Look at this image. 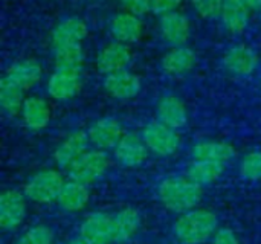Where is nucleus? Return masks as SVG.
<instances>
[{
    "instance_id": "2",
    "label": "nucleus",
    "mask_w": 261,
    "mask_h": 244,
    "mask_svg": "<svg viewBox=\"0 0 261 244\" xmlns=\"http://www.w3.org/2000/svg\"><path fill=\"white\" fill-rule=\"evenodd\" d=\"M219 229V219L210 209L194 208L180 214L173 232L180 244H203L214 237Z\"/></svg>"
},
{
    "instance_id": "25",
    "label": "nucleus",
    "mask_w": 261,
    "mask_h": 244,
    "mask_svg": "<svg viewBox=\"0 0 261 244\" xmlns=\"http://www.w3.org/2000/svg\"><path fill=\"white\" fill-rule=\"evenodd\" d=\"M225 171V164L214 162V160H203V159H193V162L187 167L185 176L193 180L194 183L205 186L214 183Z\"/></svg>"
},
{
    "instance_id": "19",
    "label": "nucleus",
    "mask_w": 261,
    "mask_h": 244,
    "mask_svg": "<svg viewBox=\"0 0 261 244\" xmlns=\"http://www.w3.org/2000/svg\"><path fill=\"white\" fill-rule=\"evenodd\" d=\"M156 116L158 121L174 130L182 128L188 122V110L184 101L174 95H165L159 99L156 105Z\"/></svg>"
},
{
    "instance_id": "9",
    "label": "nucleus",
    "mask_w": 261,
    "mask_h": 244,
    "mask_svg": "<svg viewBox=\"0 0 261 244\" xmlns=\"http://www.w3.org/2000/svg\"><path fill=\"white\" fill-rule=\"evenodd\" d=\"M148 148L142 139V134L125 133L118 145L113 148L115 159L125 168H136L142 165L148 156Z\"/></svg>"
},
{
    "instance_id": "6",
    "label": "nucleus",
    "mask_w": 261,
    "mask_h": 244,
    "mask_svg": "<svg viewBox=\"0 0 261 244\" xmlns=\"http://www.w3.org/2000/svg\"><path fill=\"white\" fill-rule=\"evenodd\" d=\"M26 217V196L18 189H6L0 196V228L17 229Z\"/></svg>"
},
{
    "instance_id": "1",
    "label": "nucleus",
    "mask_w": 261,
    "mask_h": 244,
    "mask_svg": "<svg viewBox=\"0 0 261 244\" xmlns=\"http://www.w3.org/2000/svg\"><path fill=\"white\" fill-rule=\"evenodd\" d=\"M202 188L187 176H173L159 183L158 197L168 211L184 214L197 208L203 196Z\"/></svg>"
},
{
    "instance_id": "34",
    "label": "nucleus",
    "mask_w": 261,
    "mask_h": 244,
    "mask_svg": "<svg viewBox=\"0 0 261 244\" xmlns=\"http://www.w3.org/2000/svg\"><path fill=\"white\" fill-rule=\"evenodd\" d=\"M213 244H240V240L229 228H220L213 237Z\"/></svg>"
},
{
    "instance_id": "3",
    "label": "nucleus",
    "mask_w": 261,
    "mask_h": 244,
    "mask_svg": "<svg viewBox=\"0 0 261 244\" xmlns=\"http://www.w3.org/2000/svg\"><path fill=\"white\" fill-rule=\"evenodd\" d=\"M109 165L110 157L104 150H87L67 168V176L69 179L89 186L106 174Z\"/></svg>"
},
{
    "instance_id": "7",
    "label": "nucleus",
    "mask_w": 261,
    "mask_h": 244,
    "mask_svg": "<svg viewBox=\"0 0 261 244\" xmlns=\"http://www.w3.org/2000/svg\"><path fill=\"white\" fill-rule=\"evenodd\" d=\"M80 237L92 244L115 243L113 214L93 212L89 214L80 226Z\"/></svg>"
},
{
    "instance_id": "36",
    "label": "nucleus",
    "mask_w": 261,
    "mask_h": 244,
    "mask_svg": "<svg viewBox=\"0 0 261 244\" xmlns=\"http://www.w3.org/2000/svg\"><path fill=\"white\" fill-rule=\"evenodd\" d=\"M66 244H92V243H89L87 240H84L83 237H80V238H75V240H70L69 243H66Z\"/></svg>"
},
{
    "instance_id": "16",
    "label": "nucleus",
    "mask_w": 261,
    "mask_h": 244,
    "mask_svg": "<svg viewBox=\"0 0 261 244\" xmlns=\"http://www.w3.org/2000/svg\"><path fill=\"white\" fill-rule=\"evenodd\" d=\"M110 34L115 41H121L124 44L138 43L142 37V21L139 15L132 12H119L110 21Z\"/></svg>"
},
{
    "instance_id": "23",
    "label": "nucleus",
    "mask_w": 261,
    "mask_h": 244,
    "mask_svg": "<svg viewBox=\"0 0 261 244\" xmlns=\"http://www.w3.org/2000/svg\"><path fill=\"white\" fill-rule=\"evenodd\" d=\"M89 199H90V193L87 185L69 179L67 182H64L57 202L61 209L67 212H78L87 206Z\"/></svg>"
},
{
    "instance_id": "14",
    "label": "nucleus",
    "mask_w": 261,
    "mask_h": 244,
    "mask_svg": "<svg viewBox=\"0 0 261 244\" xmlns=\"http://www.w3.org/2000/svg\"><path fill=\"white\" fill-rule=\"evenodd\" d=\"M223 64L229 73L236 76H248L257 69L258 57L252 47L246 44H237L225 52Z\"/></svg>"
},
{
    "instance_id": "30",
    "label": "nucleus",
    "mask_w": 261,
    "mask_h": 244,
    "mask_svg": "<svg viewBox=\"0 0 261 244\" xmlns=\"http://www.w3.org/2000/svg\"><path fill=\"white\" fill-rule=\"evenodd\" d=\"M240 174L246 180H261V151H251L242 159Z\"/></svg>"
},
{
    "instance_id": "5",
    "label": "nucleus",
    "mask_w": 261,
    "mask_h": 244,
    "mask_svg": "<svg viewBox=\"0 0 261 244\" xmlns=\"http://www.w3.org/2000/svg\"><path fill=\"white\" fill-rule=\"evenodd\" d=\"M141 134L147 148L158 156H171L180 147V136L177 130L162 124L158 119L148 122Z\"/></svg>"
},
{
    "instance_id": "17",
    "label": "nucleus",
    "mask_w": 261,
    "mask_h": 244,
    "mask_svg": "<svg viewBox=\"0 0 261 244\" xmlns=\"http://www.w3.org/2000/svg\"><path fill=\"white\" fill-rule=\"evenodd\" d=\"M197 63L196 52L188 46H173L161 61L162 70L170 76H182L188 73Z\"/></svg>"
},
{
    "instance_id": "21",
    "label": "nucleus",
    "mask_w": 261,
    "mask_h": 244,
    "mask_svg": "<svg viewBox=\"0 0 261 244\" xmlns=\"http://www.w3.org/2000/svg\"><path fill=\"white\" fill-rule=\"evenodd\" d=\"M249 11L251 8L245 3V0H223L220 12L223 28L234 35L245 32L249 23Z\"/></svg>"
},
{
    "instance_id": "27",
    "label": "nucleus",
    "mask_w": 261,
    "mask_h": 244,
    "mask_svg": "<svg viewBox=\"0 0 261 244\" xmlns=\"http://www.w3.org/2000/svg\"><path fill=\"white\" fill-rule=\"evenodd\" d=\"M24 89H21L20 86H17L15 83H12L9 78H6L5 75L0 79V107L2 110L9 115V116H15L21 112L23 102H24Z\"/></svg>"
},
{
    "instance_id": "11",
    "label": "nucleus",
    "mask_w": 261,
    "mask_h": 244,
    "mask_svg": "<svg viewBox=\"0 0 261 244\" xmlns=\"http://www.w3.org/2000/svg\"><path fill=\"white\" fill-rule=\"evenodd\" d=\"M104 89L112 98L119 101H127L139 95L142 89V81L139 75L124 69L106 75Z\"/></svg>"
},
{
    "instance_id": "8",
    "label": "nucleus",
    "mask_w": 261,
    "mask_h": 244,
    "mask_svg": "<svg viewBox=\"0 0 261 244\" xmlns=\"http://www.w3.org/2000/svg\"><path fill=\"white\" fill-rule=\"evenodd\" d=\"M83 87V70L55 69L47 81V93L57 101L72 99Z\"/></svg>"
},
{
    "instance_id": "24",
    "label": "nucleus",
    "mask_w": 261,
    "mask_h": 244,
    "mask_svg": "<svg viewBox=\"0 0 261 244\" xmlns=\"http://www.w3.org/2000/svg\"><path fill=\"white\" fill-rule=\"evenodd\" d=\"M237 154L232 144L225 141H202L191 148L193 159H203V160H214L226 164L234 159Z\"/></svg>"
},
{
    "instance_id": "13",
    "label": "nucleus",
    "mask_w": 261,
    "mask_h": 244,
    "mask_svg": "<svg viewBox=\"0 0 261 244\" xmlns=\"http://www.w3.org/2000/svg\"><path fill=\"white\" fill-rule=\"evenodd\" d=\"M89 134L87 131L76 130L70 133L55 150L54 153V160L58 168L67 170L80 156H83L87 148H89Z\"/></svg>"
},
{
    "instance_id": "26",
    "label": "nucleus",
    "mask_w": 261,
    "mask_h": 244,
    "mask_svg": "<svg viewBox=\"0 0 261 244\" xmlns=\"http://www.w3.org/2000/svg\"><path fill=\"white\" fill-rule=\"evenodd\" d=\"M141 226V215L133 208H124L113 214V231L115 243L128 241Z\"/></svg>"
},
{
    "instance_id": "37",
    "label": "nucleus",
    "mask_w": 261,
    "mask_h": 244,
    "mask_svg": "<svg viewBox=\"0 0 261 244\" xmlns=\"http://www.w3.org/2000/svg\"><path fill=\"white\" fill-rule=\"evenodd\" d=\"M260 11H261V8H260Z\"/></svg>"
},
{
    "instance_id": "22",
    "label": "nucleus",
    "mask_w": 261,
    "mask_h": 244,
    "mask_svg": "<svg viewBox=\"0 0 261 244\" xmlns=\"http://www.w3.org/2000/svg\"><path fill=\"white\" fill-rule=\"evenodd\" d=\"M5 76L28 92L37 83H40L43 76V69L38 61L28 58V60H21V61L11 64L8 70L5 72Z\"/></svg>"
},
{
    "instance_id": "31",
    "label": "nucleus",
    "mask_w": 261,
    "mask_h": 244,
    "mask_svg": "<svg viewBox=\"0 0 261 244\" xmlns=\"http://www.w3.org/2000/svg\"><path fill=\"white\" fill-rule=\"evenodd\" d=\"M193 8L202 18H216L220 17L223 0H191Z\"/></svg>"
},
{
    "instance_id": "18",
    "label": "nucleus",
    "mask_w": 261,
    "mask_h": 244,
    "mask_svg": "<svg viewBox=\"0 0 261 244\" xmlns=\"http://www.w3.org/2000/svg\"><path fill=\"white\" fill-rule=\"evenodd\" d=\"M20 115L29 130L38 131L49 125L52 118V107L46 99L40 96H29L24 99Z\"/></svg>"
},
{
    "instance_id": "15",
    "label": "nucleus",
    "mask_w": 261,
    "mask_h": 244,
    "mask_svg": "<svg viewBox=\"0 0 261 244\" xmlns=\"http://www.w3.org/2000/svg\"><path fill=\"white\" fill-rule=\"evenodd\" d=\"M130 61H132V52L128 44H124L121 41H113L99 52L96 58V69L102 75H109L127 69Z\"/></svg>"
},
{
    "instance_id": "33",
    "label": "nucleus",
    "mask_w": 261,
    "mask_h": 244,
    "mask_svg": "<svg viewBox=\"0 0 261 244\" xmlns=\"http://www.w3.org/2000/svg\"><path fill=\"white\" fill-rule=\"evenodd\" d=\"M182 3L184 0H151V12L156 15H165L177 11Z\"/></svg>"
},
{
    "instance_id": "28",
    "label": "nucleus",
    "mask_w": 261,
    "mask_h": 244,
    "mask_svg": "<svg viewBox=\"0 0 261 244\" xmlns=\"http://www.w3.org/2000/svg\"><path fill=\"white\" fill-rule=\"evenodd\" d=\"M84 52L81 44H67L55 49V69L83 70Z\"/></svg>"
},
{
    "instance_id": "32",
    "label": "nucleus",
    "mask_w": 261,
    "mask_h": 244,
    "mask_svg": "<svg viewBox=\"0 0 261 244\" xmlns=\"http://www.w3.org/2000/svg\"><path fill=\"white\" fill-rule=\"evenodd\" d=\"M119 3L127 12L135 15H144L151 11V0H119Z\"/></svg>"
},
{
    "instance_id": "35",
    "label": "nucleus",
    "mask_w": 261,
    "mask_h": 244,
    "mask_svg": "<svg viewBox=\"0 0 261 244\" xmlns=\"http://www.w3.org/2000/svg\"><path fill=\"white\" fill-rule=\"evenodd\" d=\"M245 3L251 8V9H260L261 0H245Z\"/></svg>"
},
{
    "instance_id": "10",
    "label": "nucleus",
    "mask_w": 261,
    "mask_h": 244,
    "mask_svg": "<svg viewBox=\"0 0 261 244\" xmlns=\"http://www.w3.org/2000/svg\"><path fill=\"white\" fill-rule=\"evenodd\" d=\"M90 144L98 150H113L125 134L122 125L115 118H99L87 130Z\"/></svg>"
},
{
    "instance_id": "4",
    "label": "nucleus",
    "mask_w": 261,
    "mask_h": 244,
    "mask_svg": "<svg viewBox=\"0 0 261 244\" xmlns=\"http://www.w3.org/2000/svg\"><path fill=\"white\" fill-rule=\"evenodd\" d=\"M63 185H64V179L61 173H58L57 170H43L34 174L24 183L23 193L26 199H29L31 202L47 205L57 202Z\"/></svg>"
},
{
    "instance_id": "29",
    "label": "nucleus",
    "mask_w": 261,
    "mask_h": 244,
    "mask_svg": "<svg viewBox=\"0 0 261 244\" xmlns=\"http://www.w3.org/2000/svg\"><path fill=\"white\" fill-rule=\"evenodd\" d=\"M15 244H54V231L44 225L29 228Z\"/></svg>"
},
{
    "instance_id": "12",
    "label": "nucleus",
    "mask_w": 261,
    "mask_h": 244,
    "mask_svg": "<svg viewBox=\"0 0 261 244\" xmlns=\"http://www.w3.org/2000/svg\"><path fill=\"white\" fill-rule=\"evenodd\" d=\"M159 29L162 38L170 46H185L191 35V24L188 17L177 11L161 15Z\"/></svg>"
},
{
    "instance_id": "20",
    "label": "nucleus",
    "mask_w": 261,
    "mask_h": 244,
    "mask_svg": "<svg viewBox=\"0 0 261 244\" xmlns=\"http://www.w3.org/2000/svg\"><path fill=\"white\" fill-rule=\"evenodd\" d=\"M87 37V24L80 17H69L60 21L52 31L54 49L67 44H81Z\"/></svg>"
}]
</instances>
